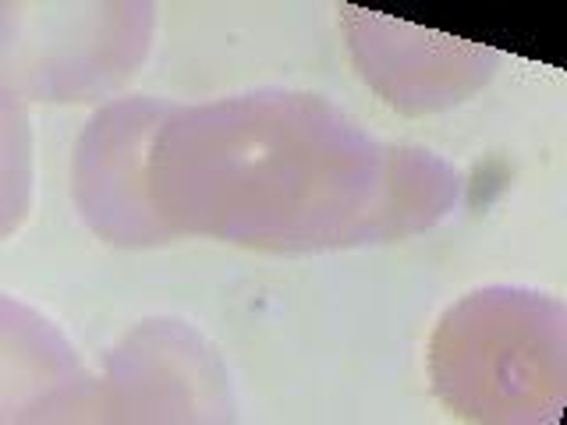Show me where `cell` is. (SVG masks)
<instances>
[{"instance_id":"cell-1","label":"cell","mask_w":567,"mask_h":425,"mask_svg":"<svg viewBox=\"0 0 567 425\" xmlns=\"http://www.w3.org/2000/svg\"><path fill=\"white\" fill-rule=\"evenodd\" d=\"M32 203V128L0 85V241L22 224Z\"/></svg>"}]
</instances>
